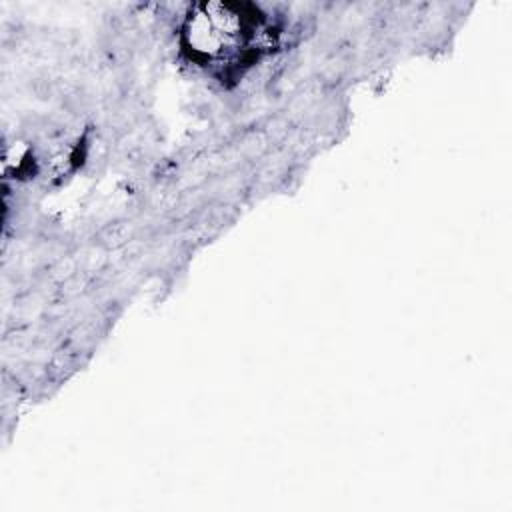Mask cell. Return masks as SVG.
Returning <instances> with one entry per match:
<instances>
[{
	"label": "cell",
	"instance_id": "obj_1",
	"mask_svg": "<svg viewBox=\"0 0 512 512\" xmlns=\"http://www.w3.org/2000/svg\"><path fill=\"white\" fill-rule=\"evenodd\" d=\"M256 36L252 14H244L232 4H200L192 10L184 26L190 50L208 62H228L248 50Z\"/></svg>",
	"mask_w": 512,
	"mask_h": 512
}]
</instances>
